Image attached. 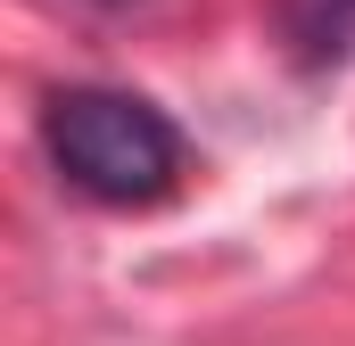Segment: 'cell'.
Returning a JSON list of instances; mask_svg holds the SVG:
<instances>
[{"mask_svg":"<svg viewBox=\"0 0 355 346\" xmlns=\"http://www.w3.org/2000/svg\"><path fill=\"white\" fill-rule=\"evenodd\" d=\"M42 149L99 206H157L182 181V132L141 91L75 83L42 99Z\"/></svg>","mask_w":355,"mask_h":346,"instance_id":"1","label":"cell"},{"mask_svg":"<svg viewBox=\"0 0 355 346\" xmlns=\"http://www.w3.org/2000/svg\"><path fill=\"white\" fill-rule=\"evenodd\" d=\"M281 33L306 66H347L355 58V0H281Z\"/></svg>","mask_w":355,"mask_h":346,"instance_id":"2","label":"cell"}]
</instances>
